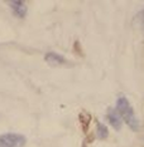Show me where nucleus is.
Wrapping results in <instances>:
<instances>
[{
    "label": "nucleus",
    "instance_id": "f257e3e1",
    "mask_svg": "<svg viewBox=\"0 0 144 147\" xmlns=\"http://www.w3.org/2000/svg\"><path fill=\"white\" fill-rule=\"evenodd\" d=\"M116 112L120 115V117L124 119V122L128 125L133 131H138L139 128V122L136 118L135 113L132 105L129 103V101L125 97H120L116 101Z\"/></svg>",
    "mask_w": 144,
    "mask_h": 147
},
{
    "label": "nucleus",
    "instance_id": "f03ea898",
    "mask_svg": "<svg viewBox=\"0 0 144 147\" xmlns=\"http://www.w3.org/2000/svg\"><path fill=\"white\" fill-rule=\"evenodd\" d=\"M25 136L19 133H4L0 136V147H24Z\"/></svg>",
    "mask_w": 144,
    "mask_h": 147
},
{
    "label": "nucleus",
    "instance_id": "7ed1b4c3",
    "mask_svg": "<svg viewBox=\"0 0 144 147\" xmlns=\"http://www.w3.org/2000/svg\"><path fill=\"white\" fill-rule=\"evenodd\" d=\"M9 5L12 6V11L14 13L15 16L18 18H24L27 14V4L25 1H20V0H14V1H10Z\"/></svg>",
    "mask_w": 144,
    "mask_h": 147
},
{
    "label": "nucleus",
    "instance_id": "20e7f679",
    "mask_svg": "<svg viewBox=\"0 0 144 147\" xmlns=\"http://www.w3.org/2000/svg\"><path fill=\"white\" fill-rule=\"evenodd\" d=\"M108 119L115 129L121 128V117H120V115L116 112V109H113V108L109 109L108 111Z\"/></svg>",
    "mask_w": 144,
    "mask_h": 147
},
{
    "label": "nucleus",
    "instance_id": "39448f33",
    "mask_svg": "<svg viewBox=\"0 0 144 147\" xmlns=\"http://www.w3.org/2000/svg\"><path fill=\"white\" fill-rule=\"evenodd\" d=\"M46 61L48 62L51 65H58V64H62V63H65V59H63V57L56 54V53H48V54L46 55Z\"/></svg>",
    "mask_w": 144,
    "mask_h": 147
},
{
    "label": "nucleus",
    "instance_id": "423d86ee",
    "mask_svg": "<svg viewBox=\"0 0 144 147\" xmlns=\"http://www.w3.org/2000/svg\"><path fill=\"white\" fill-rule=\"evenodd\" d=\"M109 135V132H108V128H106V126L105 125H102V123H100L98 122V137L99 138H106Z\"/></svg>",
    "mask_w": 144,
    "mask_h": 147
}]
</instances>
